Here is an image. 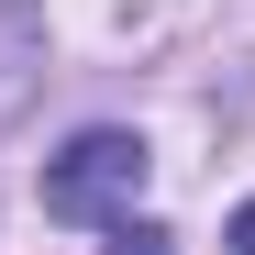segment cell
Returning <instances> with one entry per match:
<instances>
[{"mask_svg": "<svg viewBox=\"0 0 255 255\" xmlns=\"http://www.w3.org/2000/svg\"><path fill=\"white\" fill-rule=\"evenodd\" d=\"M222 244H233V255H255V200L233 211V233H222Z\"/></svg>", "mask_w": 255, "mask_h": 255, "instance_id": "3", "label": "cell"}, {"mask_svg": "<svg viewBox=\"0 0 255 255\" xmlns=\"http://www.w3.org/2000/svg\"><path fill=\"white\" fill-rule=\"evenodd\" d=\"M144 133H122V122H100V133H78L67 155H45V222H122V211L144 200Z\"/></svg>", "mask_w": 255, "mask_h": 255, "instance_id": "1", "label": "cell"}, {"mask_svg": "<svg viewBox=\"0 0 255 255\" xmlns=\"http://www.w3.org/2000/svg\"><path fill=\"white\" fill-rule=\"evenodd\" d=\"M111 255H178V244H166L155 222H133V211H122V233H111Z\"/></svg>", "mask_w": 255, "mask_h": 255, "instance_id": "2", "label": "cell"}]
</instances>
